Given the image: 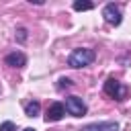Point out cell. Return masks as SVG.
I'll use <instances>...</instances> for the list:
<instances>
[{
  "label": "cell",
  "mask_w": 131,
  "mask_h": 131,
  "mask_svg": "<svg viewBox=\"0 0 131 131\" xmlns=\"http://www.w3.org/2000/svg\"><path fill=\"white\" fill-rule=\"evenodd\" d=\"M96 53L94 49H88V47H78L74 49L70 55H68V66L70 68H84V66H90L94 61Z\"/></svg>",
  "instance_id": "6da1fadb"
},
{
  "label": "cell",
  "mask_w": 131,
  "mask_h": 131,
  "mask_svg": "<svg viewBox=\"0 0 131 131\" xmlns=\"http://www.w3.org/2000/svg\"><path fill=\"white\" fill-rule=\"evenodd\" d=\"M104 92H106L111 98H115V100H125V96L129 94V88H127V86H123L119 80L108 78V80L104 82Z\"/></svg>",
  "instance_id": "7a4b0ae2"
},
{
  "label": "cell",
  "mask_w": 131,
  "mask_h": 131,
  "mask_svg": "<svg viewBox=\"0 0 131 131\" xmlns=\"http://www.w3.org/2000/svg\"><path fill=\"white\" fill-rule=\"evenodd\" d=\"M63 108H66L72 117H84V115H86V111H88L86 102H84L80 96H68V98H66Z\"/></svg>",
  "instance_id": "3957f363"
},
{
  "label": "cell",
  "mask_w": 131,
  "mask_h": 131,
  "mask_svg": "<svg viewBox=\"0 0 131 131\" xmlns=\"http://www.w3.org/2000/svg\"><path fill=\"white\" fill-rule=\"evenodd\" d=\"M102 16H104V20H106L108 25H113V27H119L121 20H123V16H121V8L115 6V4H106V6L102 8Z\"/></svg>",
  "instance_id": "277c9868"
},
{
  "label": "cell",
  "mask_w": 131,
  "mask_h": 131,
  "mask_svg": "<svg viewBox=\"0 0 131 131\" xmlns=\"http://www.w3.org/2000/svg\"><path fill=\"white\" fill-rule=\"evenodd\" d=\"M63 115H66L63 104H61V102H53V104H49L47 111H45V121H47V123H55V121H59Z\"/></svg>",
  "instance_id": "5b68a950"
},
{
  "label": "cell",
  "mask_w": 131,
  "mask_h": 131,
  "mask_svg": "<svg viewBox=\"0 0 131 131\" xmlns=\"http://www.w3.org/2000/svg\"><path fill=\"white\" fill-rule=\"evenodd\" d=\"M80 131H119V123H117V121H100V123H90V125H84Z\"/></svg>",
  "instance_id": "8992f818"
},
{
  "label": "cell",
  "mask_w": 131,
  "mask_h": 131,
  "mask_svg": "<svg viewBox=\"0 0 131 131\" xmlns=\"http://www.w3.org/2000/svg\"><path fill=\"white\" fill-rule=\"evenodd\" d=\"M4 61H6V66H10V68H25V66H27V55L20 53V51H12V53H8V55L4 57Z\"/></svg>",
  "instance_id": "52a82bcc"
},
{
  "label": "cell",
  "mask_w": 131,
  "mask_h": 131,
  "mask_svg": "<svg viewBox=\"0 0 131 131\" xmlns=\"http://www.w3.org/2000/svg\"><path fill=\"white\" fill-rule=\"evenodd\" d=\"M39 113H41V104H39L37 100H31V102L25 104V115H27V117H37Z\"/></svg>",
  "instance_id": "ba28073f"
},
{
  "label": "cell",
  "mask_w": 131,
  "mask_h": 131,
  "mask_svg": "<svg viewBox=\"0 0 131 131\" xmlns=\"http://www.w3.org/2000/svg\"><path fill=\"white\" fill-rule=\"evenodd\" d=\"M92 8V2H84V0H76L74 2V10H90Z\"/></svg>",
  "instance_id": "9c48e42d"
},
{
  "label": "cell",
  "mask_w": 131,
  "mask_h": 131,
  "mask_svg": "<svg viewBox=\"0 0 131 131\" xmlns=\"http://www.w3.org/2000/svg\"><path fill=\"white\" fill-rule=\"evenodd\" d=\"M0 131H16V127L12 121H4V123H0Z\"/></svg>",
  "instance_id": "30bf717a"
},
{
  "label": "cell",
  "mask_w": 131,
  "mask_h": 131,
  "mask_svg": "<svg viewBox=\"0 0 131 131\" xmlns=\"http://www.w3.org/2000/svg\"><path fill=\"white\" fill-rule=\"evenodd\" d=\"M16 37H18L20 43H25V39H27V29H25V27H18V29H16Z\"/></svg>",
  "instance_id": "8fae6325"
},
{
  "label": "cell",
  "mask_w": 131,
  "mask_h": 131,
  "mask_svg": "<svg viewBox=\"0 0 131 131\" xmlns=\"http://www.w3.org/2000/svg\"><path fill=\"white\" fill-rule=\"evenodd\" d=\"M68 86H72V80H68V78H59L57 88H68Z\"/></svg>",
  "instance_id": "7c38bea8"
},
{
  "label": "cell",
  "mask_w": 131,
  "mask_h": 131,
  "mask_svg": "<svg viewBox=\"0 0 131 131\" xmlns=\"http://www.w3.org/2000/svg\"><path fill=\"white\" fill-rule=\"evenodd\" d=\"M23 131H37V129H33V127H27V129H23Z\"/></svg>",
  "instance_id": "4fadbf2b"
}]
</instances>
